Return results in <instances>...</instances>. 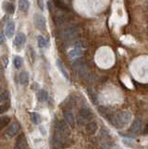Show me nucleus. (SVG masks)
I'll list each match as a JSON object with an SVG mask.
<instances>
[{
    "label": "nucleus",
    "mask_w": 148,
    "mask_h": 149,
    "mask_svg": "<svg viewBox=\"0 0 148 149\" xmlns=\"http://www.w3.org/2000/svg\"><path fill=\"white\" fill-rule=\"evenodd\" d=\"M108 121H110L115 127L117 128H123L125 125L128 124L131 119V113L129 111H122L119 112L117 115L113 116L111 114L107 118Z\"/></svg>",
    "instance_id": "nucleus-1"
},
{
    "label": "nucleus",
    "mask_w": 148,
    "mask_h": 149,
    "mask_svg": "<svg viewBox=\"0 0 148 149\" xmlns=\"http://www.w3.org/2000/svg\"><path fill=\"white\" fill-rule=\"evenodd\" d=\"M78 34H79L78 27L71 26V27H67L62 31H58L56 36L58 38L63 39V40H72V39H75L78 36Z\"/></svg>",
    "instance_id": "nucleus-2"
},
{
    "label": "nucleus",
    "mask_w": 148,
    "mask_h": 149,
    "mask_svg": "<svg viewBox=\"0 0 148 149\" xmlns=\"http://www.w3.org/2000/svg\"><path fill=\"white\" fill-rule=\"evenodd\" d=\"M93 118V114L90 108H87V107H82L79 110V113H78V119L80 120L81 123H85L87 121H90Z\"/></svg>",
    "instance_id": "nucleus-3"
},
{
    "label": "nucleus",
    "mask_w": 148,
    "mask_h": 149,
    "mask_svg": "<svg viewBox=\"0 0 148 149\" xmlns=\"http://www.w3.org/2000/svg\"><path fill=\"white\" fill-rule=\"evenodd\" d=\"M73 66H74V68H75L78 73H79L80 76L85 77L86 74H87V73H88V66H87L86 63L83 60L77 59L76 61H74Z\"/></svg>",
    "instance_id": "nucleus-4"
},
{
    "label": "nucleus",
    "mask_w": 148,
    "mask_h": 149,
    "mask_svg": "<svg viewBox=\"0 0 148 149\" xmlns=\"http://www.w3.org/2000/svg\"><path fill=\"white\" fill-rule=\"evenodd\" d=\"M34 23L35 27L39 29L40 31H45L46 28H47V21H46V18L41 15V14L36 13L34 16Z\"/></svg>",
    "instance_id": "nucleus-5"
},
{
    "label": "nucleus",
    "mask_w": 148,
    "mask_h": 149,
    "mask_svg": "<svg viewBox=\"0 0 148 149\" xmlns=\"http://www.w3.org/2000/svg\"><path fill=\"white\" fill-rule=\"evenodd\" d=\"M20 130H21V125L18 122H13L8 126V128L6 130V134L10 138H13L20 132Z\"/></svg>",
    "instance_id": "nucleus-6"
},
{
    "label": "nucleus",
    "mask_w": 148,
    "mask_h": 149,
    "mask_svg": "<svg viewBox=\"0 0 148 149\" xmlns=\"http://www.w3.org/2000/svg\"><path fill=\"white\" fill-rule=\"evenodd\" d=\"M56 129H57V132L62 134L63 137H65L69 134V128L67 126L66 121L64 120H60L59 122L56 125Z\"/></svg>",
    "instance_id": "nucleus-7"
},
{
    "label": "nucleus",
    "mask_w": 148,
    "mask_h": 149,
    "mask_svg": "<svg viewBox=\"0 0 148 149\" xmlns=\"http://www.w3.org/2000/svg\"><path fill=\"white\" fill-rule=\"evenodd\" d=\"M53 22L55 25L63 26V25L68 24V23L71 22V18L64 16V15H58V16L53 17Z\"/></svg>",
    "instance_id": "nucleus-8"
},
{
    "label": "nucleus",
    "mask_w": 148,
    "mask_h": 149,
    "mask_svg": "<svg viewBox=\"0 0 148 149\" xmlns=\"http://www.w3.org/2000/svg\"><path fill=\"white\" fill-rule=\"evenodd\" d=\"M142 121L141 118H140V116H136V118H134V120H133L131 128H129L131 132V133H138L142 129Z\"/></svg>",
    "instance_id": "nucleus-9"
},
{
    "label": "nucleus",
    "mask_w": 148,
    "mask_h": 149,
    "mask_svg": "<svg viewBox=\"0 0 148 149\" xmlns=\"http://www.w3.org/2000/svg\"><path fill=\"white\" fill-rule=\"evenodd\" d=\"M27 146H28V143L25 139L24 134H21L15 143V149H27Z\"/></svg>",
    "instance_id": "nucleus-10"
},
{
    "label": "nucleus",
    "mask_w": 148,
    "mask_h": 149,
    "mask_svg": "<svg viewBox=\"0 0 148 149\" xmlns=\"http://www.w3.org/2000/svg\"><path fill=\"white\" fill-rule=\"evenodd\" d=\"M25 41H26V36L24 34H22V33H19V34H17L15 39H14V45L16 46V48L18 49H21L24 45L25 44Z\"/></svg>",
    "instance_id": "nucleus-11"
},
{
    "label": "nucleus",
    "mask_w": 148,
    "mask_h": 149,
    "mask_svg": "<svg viewBox=\"0 0 148 149\" xmlns=\"http://www.w3.org/2000/svg\"><path fill=\"white\" fill-rule=\"evenodd\" d=\"M54 6L57 8L61 9V10L64 12H71V8L68 6V4L66 2H63L62 0H55L54 1Z\"/></svg>",
    "instance_id": "nucleus-12"
},
{
    "label": "nucleus",
    "mask_w": 148,
    "mask_h": 149,
    "mask_svg": "<svg viewBox=\"0 0 148 149\" xmlns=\"http://www.w3.org/2000/svg\"><path fill=\"white\" fill-rule=\"evenodd\" d=\"M14 32H15V23L14 22H8L7 23L6 25V28H5V34L8 37H10V38H11V37L13 36V35H14Z\"/></svg>",
    "instance_id": "nucleus-13"
},
{
    "label": "nucleus",
    "mask_w": 148,
    "mask_h": 149,
    "mask_svg": "<svg viewBox=\"0 0 148 149\" xmlns=\"http://www.w3.org/2000/svg\"><path fill=\"white\" fill-rule=\"evenodd\" d=\"M98 130V124L95 121H90L86 126V132L88 134H94Z\"/></svg>",
    "instance_id": "nucleus-14"
},
{
    "label": "nucleus",
    "mask_w": 148,
    "mask_h": 149,
    "mask_svg": "<svg viewBox=\"0 0 148 149\" xmlns=\"http://www.w3.org/2000/svg\"><path fill=\"white\" fill-rule=\"evenodd\" d=\"M63 116H64V119H65L67 124L70 125L71 127H74V126H75V118H74V115L71 111H65L63 113Z\"/></svg>",
    "instance_id": "nucleus-15"
},
{
    "label": "nucleus",
    "mask_w": 148,
    "mask_h": 149,
    "mask_svg": "<svg viewBox=\"0 0 148 149\" xmlns=\"http://www.w3.org/2000/svg\"><path fill=\"white\" fill-rule=\"evenodd\" d=\"M19 81L21 83V85L26 86L29 83V74L27 72H22L19 76Z\"/></svg>",
    "instance_id": "nucleus-16"
},
{
    "label": "nucleus",
    "mask_w": 148,
    "mask_h": 149,
    "mask_svg": "<svg viewBox=\"0 0 148 149\" xmlns=\"http://www.w3.org/2000/svg\"><path fill=\"white\" fill-rule=\"evenodd\" d=\"M56 64H57V67L59 68V70H60V72H61L62 74H63V76L65 77L66 79H69V74H68V73H67V71H66V69H65V67L63 66V63H62V61L60 60V59H58L57 60V62H56Z\"/></svg>",
    "instance_id": "nucleus-17"
},
{
    "label": "nucleus",
    "mask_w": 148,
    "mask_h": 149,
    "mask_svg": "<svg viewBox=\"0 0 148 149\" xmlns=\"http://www.w3.org/2000/svg\"><path fill=\"white\" fill-rule=\"evenodd\" d=\"M82 54H83V49L75 48L69 52V58L76 59V58H78V57H80V56H82Z\"/></svg>",
    "instance_id": "nucleus-18"
},
{
    "label": "nucleus",
    "mask_w": 148,
    "mask_h": 149,
    "mask_svg": "<svg viewBox=\"0 0 148 149\" xmlns=\"http://www.w3.org/2000/svg\"><path fill=\"white\" fill-rule=\"evenodd\" d=\"M2 6H3V9L7 13H8V14H13V13H14V6H13L11 3L8 2V1H4Z\"/></svg>",
    "instance_id": "nucleus-19"
},
{
    "label": "nucleus",
    "mask_w": 148,
    "mask_h": 149,
    "mask_svg": "<svg viewBox=\"0 0 148 149\" xmlns=\"http://www.w3.org/2000/svg\"><path fill=\"white\" fill-rule=\"evenodd\" d=\"M30 8L29 0H19V8L22 11H27Z\"/></svg>",
    "instance_id": "nucleus-20"
},
{
    "label": "nucleus",
    "mask_w": 148,
    "mask_h": 149,
    "mask_svg": "<svg viewBox=\"0 0 148 149\" xmlns=\"http://www.w3.org/2000/svg\"><path fill=\"white\" fill-rule=\"evenodd\" d=\"M38 98L39 102H47L49 99V93L45 90H40L38 93Z\"/></svg>",
    "instance_id": "nucleus-21"
},
{
    "label": "nucleus",
    "mask_w": 148,
    "mask_h": 149,
    "mask_svg": "<svg viewBox=\"0 0 148 149\" xmlns=\"http://www.w3.org/2000/svg\"><path fill=\"white\" fill-rule=\"evenodd\" d=\"M10 123V118L8 116H4L0 118V130H2L4 128Z\"/></svg>",
    "instance_id": "nucleus-22"
},
{
    "label": "nucleus",
    "mask_w": 148,
    "mask_h": 149,
    "mask_svg": "<svg viewBox=\"0 0 148 149\" xmlns=\"http://www.w3.org/2000/svg\"><path fill=\"white\" fill-rule=\"evenodd\" d=\"M31 116V121L33 122L35 125H38L41 123V116L38 113H35V112H33V113H31L30 115Z\"/></svg>",
    "instance_id": "nucleus-23"
},
{
    "label": "nucleus",
    "mask_w": 148,
    "mask_h": 149,
    "mask_svg": "<svg viewBox=\"0 0 148 149\" xmlns=\"http://www.w3.org/2000/svg\"><path fill=\"white\" fill-rule=\"evenodd\" d=\"M13 63H14L15 68L20 69L22 66V64H24V60H22V58H21L20 56H16L14 58V61H13Z\"/></svg>",
    "instance_id": "nucleus-24"
},
{
    "label": "nucleus",
    "mask_w": 148,
    "mask_h": 149,
    "mask_svg": "<svg viewBox=\"0 0 148 149\" xmlns=\"http://www.w3.org/2000/svg\"><path fill=\"white\" fill-rule=\"evenodd\" d=\"M88 93H89V95L90 97L91 101L94 102V104H97V101H98V99H97V94L95 93V91H93V88L89 87L88 88Z\"/></svg>",
    "instance_id": "nucleus-25"
},
{
    "label": "nucleus",
    "mask_w": 148,
    "mask_h": 149,
    "mask_svg": "<svg viewBox=\"0 0 148 149\" xmlns=\"http://www.w3.org/2000/svg\"><path fill=\"white\" fill-rule=\"evenodd\" d=\"M10 92L8 91H3L0 93V102H8L10 101Z\"/></svg>",
    "instance_id": "nucleus-26"
},
{
    "label": "nucleus",
    "mask_w": 148,
    "mask_h": 149,
    "mask_svg": "<svg viewBox=\"0 0 148 149\" xmlns=\"http://www.w3.org/2000/svg\"><path fill=\"white\" fill-rule=\"evenodd\" d=\"M38 46L40 47V48H46L48 45L47 40H46L42 36H39L38 37Z\"/></svg>",
    "instance_id": "nucleus-27"
},
{
    "label": "nucleus",
    "mask_w": 148,
    "mask_h": 149,
    "mask_svg": "<svg viewBox=\"0 0 148 149\" xmlns=\"http://www.w3.org/2000/svg\"><path fill=\"white\" fill-rule=\"evenodd\" d=\"M10 102H4L3 104L0 105V115H2L4 113H6L7 111H8V109H10Z\"/></svg>",
    "instance_id": "nucleus-28"
},
{
    "label": "nucleus",
    "mask_w": 148,
    "mask_h": 149,
    "mask_svg": "<svg viewBox=\"0 0 148 149\" xmlns=\"http://www.w3.org/2000/svg\"><path fill=\"white\" fill-rule=\"evenodd\" d=\"M112 146H113V143L109 142V141H106L101 143V147H103V149H109L112 147Z\"/></svg>",
    "instance_id": "nucleus-29"
},
{
    "label": "nucleus",
    "mask_w": 148,
    "mask_h": 149,
    "mask_svg": "<svg viewBox=\"0 0 148 149\" xmlns=\"http://www.w3.org/2000/svg\"><path fill=\"white\" fill-rule=\"evenodd\" d=\"M2 61H3L4 65H5V66L7 67L8 66V59L7 56H3V57H2Z\"/></svg>",
    "instance_id": "nucleus-30"
},
{
    "label": "nucleus",
    "mask_w": 148,
    "mask_h": 149,
    "mask_svg": "<svg viewBox=\"0 0 148 149\" xmlns=\"http://www.w3.org/2000/svg\"><path fill=\"white\" fill-rule=\"evenodd\" d=\"M38 7L40 9H44V2H43V0H38Z\"/></svg>",
    "instance_id": "nucleus-31"
},
{
    "label": "nucleus",
    "mask_w": 148,
    "mask_h": 149,
    "mask_svg": "<svg viewBox=\"0 0 148 149\" xmlns=\"http://www.w3.org/2000/svg\"><path fill=\"white\" fill-rule=\"evenodd\" d=\"M4 41H5V36H4V35L0 34V44H3Z\"/></svg>",
    "instance_id": "nucleus-32"
},
{
    "label": "nucleus",
    "mask_w": 148,
    "mask_h": 149,
    "mask_svg": "<svg viewBox=\"0 0 148 149\" xmlns=\"http://www.w3.org/2000/svg\"><path fill=\"white\" fill-rule=\"evenodd\" d=\"M143 132H145V134H148V124H146L145 130H143Z\"/></svg>",
    "instance_id": "nucleus-33"
},
{
    "label": "nucleus",
    "mask_w": 148,
    "mask_h": 149,
    "mask_svg": "<svg viewBox=\"0 0 148 149\" xmlns=\"http://www.w3.org/2000/svg\"><path fill=\"white\" fill-rule=\"evenodd\" d=\"M53 149H59V148H58V147H54Z\"/></svg>",
    "instance_id": "nucleus-34"
},
{
    "label": "nucleus",
    "mask_w": 148,
    "mask_h": 149,
    "mask_svg": "<svg viewBox=\"0 0 148 149\" xmlns=\"http://www.w3.org/2000/svg\"><path fill=\"white\" fill-rule=\"evenodd\" d=\"M62 1H63V2H64V0H62ZM65 1H69V0H65Z\"/></svg>",
    "instance_id": "nucleus-35"
}]
</instances>
